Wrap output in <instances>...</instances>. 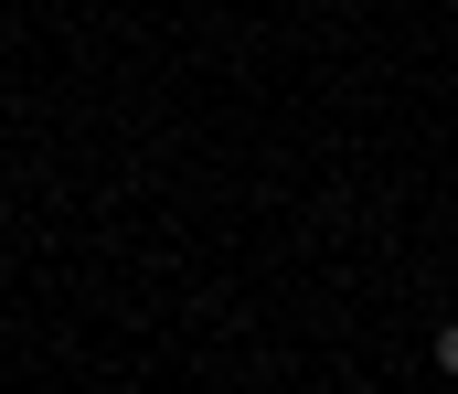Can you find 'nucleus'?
I'll return each instance as SVG.
<instances>
[{
  "label": "nucleus",
  "mask_w": 458,
  "mask_h": 394,
  "mask_svg": "<svg viewBox=\"0 0 458 394\" xmlns=\"http://www.w3.org/2000/svg\"><path fill=\"white\" fill-rule=\"evenodd\" d=\"M437 373H448V384H458V320H448V331H437Z\"/></svg>",
  "instance_id": "obj_1"
}]
</instances>
